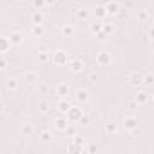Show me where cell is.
<instances>
[{"label":"cell","mask_w":154,"mask_h":154,"mask_svg":"<svg viewBox=\"0 0 154 154\" xmlns=\"http://www.w3.org/2000/svg\"><path fill=\"white\" fill-rule=\"evenodd\" d=\"M116 2H122V0H116Z\"/></svg>","instance_id":"obj_36"},{"label":"cell","mask_w":154,"mask_h":154,"mask_svg":"<svg viewBox=\"0 0 154 154\" xmlns=\"http://www.w3.org/2000/svg\"><path fill=\"white\" fill-rule=\"evenodd\" d=\"M78 123L87 125V123H89V116H87V114H82V116H80V120H78Z\"/></svg>","instance_id":"obj_27"},{"label":"cell","mask_w":154,"mask_h":154,"mask_svg":"<svg viewBox=\"0 0 154 154\" xmlns=\"http://www.w3.org/2000/svg\"><path fill=\"white\" fill-rule=\"evenodd\" d=\"M22 33L20 31H13L11 35H9V42H11V45H18V44H22Z\"/></svg>","instance_id":"obj_10"},{"label":"cell","mask_w":154,"mask_h":154,"mask_svg":"<svg viewBox=\"0 0 154 154\" xmlns=\"http://www.w3.org/2000/svg\"><path fill=\"white\" fill-rule=\"evenodd\" d=\"M42 138H44V140H51V136H49V132H47V131H44V132H42Z\"/></svg>","instance_id":"obj_33"},{"label":"cell","mask_w":154,"mask_h":154,"mask_svg":"<svg viewBox=\"0 0 154 154\" xmlns=\"http://www.w3.org/2000/svg\"><path fill=\"white\" fill-rule=\"evenodd\" d=\"M94 13H96V15H98V17H100V18H103V17H105V15H107V13H105V8H103V6H98V8H96V11H94Z\"/></svg>","instance_id":"obj_24"},{"label":"cell","mask_w":154,"mask_h":154,"mask_svg":"<svg viewBox=\"0 0 154 154\" xmlns=\"http://www.w3.org/2000/svg\"><path fill=\"white\" fill-rule=\"evenodd\" d=\"M22 132H24L26 136H31V134H33V125H31V123H24Z\"/></svg>","instance_id":"obj_20"},{"label":"cell","mask_w":154,"mask_h":154,"mask_svg":"<svg viewBox=\"0 0 154 154\" xmlns=\"http://www.w3.org/2000/svg\"><path fill=\"white\" fill-rule=\"evenodd\" d=\"M56 93H58L60 98H67L69 96V85L67 84H58L56 85Z\"/></svg>","instance_id":"obj_11"},{"label":"cell","mask_w":154,"mask_h":154,"mask_svg":"<svg viewBox=\"0 0 154 154\" xmlns=\"http://www.w3.org/2000/svg\"><path fill=\"white\" fill-rule=\"evenodd\" d=\"M87 17H89V13L85 9H78V11H76V18H78V20H85Z\"/></svg>","instance_id":"obj_21"},{"label":"cell","mask_w":154,"mask_h":154,"mask_svg":"<svg viewBox=\"0 0 154 154\" xmlns=\"http://www.w3.org/2000/svg\"><path fill=\"white\" fill-rule=\"evenodd\" d=\"M143 84H147V85H150V84H152V74L143 76Z\"/></svg>","instance_id":"obj_28"},{"label":"cell","mask_w":154,"mask_h":154,"mask_svg":"<svg viewBox=\"0 0 154 154\" xmlns=\"http://www.w3.org/2000/svg\"><path fill=\"white\" fill-rule=\"evenodd\" d=\"M47 60H49V54H47V53H42V54H40V62L44 63V62H47Z\"/></svg>","instance_id":"obj_30"},{"label":"cell","mask_w":154,"mask_h":154,"mask_svg":"<svg viewBox=\"0 0 154 154\" xmlns=\"http://www.w3.org/2000/svg\"><path fill=\"white\" fill-rule=\"evenodd\" d=\"M82 114H84V111H82L80 107H76V105H71V107H69V111L65 112V116H67V120H69V122H78Z\"/></svg>","instance_id":"obj_1"},{"label":"cell","mask_w":154,"mask_h":154,"mask_svg":"<svg viewBox=\"0 0 154 154\" xmlns=\"http://www.w3.org/2000/svg\"><path fill=\"white\" fill-rule=\"evenodd\" d=\"M72 35H74V27L72 26H62V36L71 38Z\"/></svg>","instance_id":"obj_16"},{"label":"cell","mask_w":154,"mask_h":154,"mask_svg":"<svg viewBox=\"0 0 154 154\" xmlns=\"http://www.w3.org/2000/svg\"><path fill=\"white\" fill-rule=\"evenodd\" d=\"M9 45H11V42H9V38H4V36H0V53H6L8 49H9Z\"/></svg>","instance_id":"obj_15"},{"label":"cell","mask_w":154,"mask_h":154,"mask_svg":"<svg viewBox=\"0 0 154 154\" xmlns=\"http://www.w3.org/2000/svg\"><path fill=\"white\" fill-rule=\"evenodd\" d=\"M54 2H56V0H45V4H47V6H51V4H54Z\"/></svg>","instance_id":"obj_35"},{"label":"cell","mask_w":154,"mask_h":154,"mask_svg":"<svg viewBox=\"0 0 154 154\" xmlns=\"http://www.w3.org/2000/svg\"><path fill=\"white\" fill-rule=\"evenodd\" d=\"M105 131H107L109 134H116V131H118V129H116V125H114V123H109V125L105 127Z\"/></svg>","instance_id":"obj_25"},{"label":"cell","mask_w":154,"mask_h":154,"mask_svg":"<svg viewBox=\"0 0 154 154\" xmlns=\"http://www.w3.org/2000/svg\"><path fill=\"white\" fill-rule=\"evenodd\" d=\"M33 6L40 9V8H44V6H45V0H33Z\"/></svg>","instance_id":"obj_26"},{"label":"cell","mask_w":154,"mask_h":154,"mask_svg":"<svg viewBox=\"0 0 154 154\" xmlns=\"http://www.w3.org/2000/svg\"><path fill=\"white\" fill-rule=\"evenodd\" d=\"M31 20H33V24H44V15L40 11H36V13H33Z\"/></svg>","instance_id":"obj_18"},{"label":"cell","mask_w":154,"mask_h":154,"mask_svg":"<svg viewBox=\"0 0 154 154\" xmlns=\"http://www.w3.org/2000/svg\"><path fill=\"white\" fill-rule=\"evenodd\" d=\"M69 107H71L69 100H67V98H60V102H58V111H60L62 114H65V112L69 111Z\"/></svg>","instance_id":"obj_13"},{"label":"cell","mask_w":154,"mask_h":154,"mask_svg":"<svg viewBox=\"0 0 154 154\" xmlns=\"http://www.w3.org/2000/svg\"><path fill=\"white\" fill-rule=\"evenodd\" d=\"M103 8H105V13H107V15H116V13L120 11V6H118V2H116V0H114V2H109V4H105Z\"/></svg>","instance_id":"obj_7"},{"label":"cell","mask_w":154,"mask_h":154,"mask_svg":"<svg viewBox=\"0 0 154 154\" xmlns=\"http://www.w3.org/2000/svg\"><path fill=\"white\" fill-rule=\"evenodd\" d=\"M147 17H149L147 13H140V15H138V18H140V20H147Z\"/></svg>","instance_id":"obj_32"},{"label":"cell","mask_w":154,"mask_h":154,"mask_svg":"<svg viewBox=\"0 0 154 154\" xmlns=\"http://www.w3.org/2000/svg\"><path fill=\"white\" fill-rule=\"evenodd\" d=\"M38 109H40V112H47V109H49V103H47L45 100H40V102H38Z\"/></svg>","instance_id":"obj_23"},{"label":"cell","mask_w":154,"mask_h":154,"mask_svg":"<svg viewBox=\"0 0 154 154\" xmlns=\"http://www.w3.org/2000/svg\"><path fill=\"white\" fill-rule=\"evenodd\" d=\"M8 89H11V91H17V89H18V80H17V78H9Z\"/></svg>","instance_id":"obj_19"},{"label":"cell","mask_w":154,"mask_h":154,"mask_svg":"<svg viewBox=\"0 0 154 154\" xmlns=\"http://www.w3.org/2000/svg\"><path fill=\"white\" fill-rule=\"evenodd\" d=\"M129 82H131L132 85H141V84H143V74H141V72H132V74L129 76Z\"/></svg>","instance_id":"obj_9"},{"label":"cell","mask_w":154,"mask_h":154,"mask_svg":"<svg viewBox=\"0 0 154 154\" xmlns=\"http://www.w3.org/2000/svg\"><path fill=\"white\" fill-rule=\"evenodd\" d=\"M53 62L58 63V65L67 63V62H69V54H67L65 51H56V53H53Z\"/></svg>","instance_id":"obj_3"},{"label":"cell","mask_w":154,"mask_h":154,"mask_svg":"<svg viewBox=\"0 0 154 154\" xmlns=\"http://www.w3.org/2000/svg\"><path fill=\"white\" fill-rule=\"evenodd\" d=\"M102 27L105 29V33H111L112 31V26H109V24H102Z\"/></svg>","instance_id":"obj_31"},{"label":"cell","mask_w":154,"mask_h":154,"mask_svg":"<svg viewBox=\"0 0 154 154\" xmlns=\"http://www.w3.org/2000/svg\"><path fill=\"white\" fill-rule=\"evenodd\" d=\"M24 82H29V84L36 82V72H35V71H27V72L24 74Z\"/></svg>","instance_id":"obj_17"},{"label":"cell","mask_w":154,"mask_h":154,"mask_svg":"<svg viewBox=\"0 0 154 154\" xmlns=\"http://www.w3.org/2000/svg\"><path fill=\"white\" fill-rule=\"evenodd\" d=\"M4 65H6V60H2V58H0V69H2Z\"/></svg>","instance_id":"obj_34"},{"label":"cell","mask_w":154,"mask_h":154,"mask_svg":"<svg viewBox=\"0 0 154 154\" xmlns=\"http://www.w3.org/2000/svg\"><path fill=\"white\" fill-rule=\"evenodd\" d=\"M72 141H74V143H78V145H84V138H82V136H74Z\"/></svg>","instance_id":"obj_29"},{"label":"cell","mask_w":154,"mask_h":154,"mask_svg":"<svg viewBox=\"0 0 154 154\" xmlns=\"http://www.w3.org/2000/svg\"><path fill=\"white\" fill-rule=\"evenodd\" d=\"M134 102H136L138 105H145V103H152V98H150L147 93H141V91H140V93L134 94Z\"/></svg>","instance_id":"obj_4"},{"label":"cell","mask_w":154,"mask_h":154,"mask_svg":"<svg viewBox=\"0 0 154 154\" xmlns=\"http://www.w3.org/2000/svg\"><path fill=\"white\" fill-rule=\"evenodd\" d=\"M136 125H138V120H136L134 116H127V118L123 120V127H125L127 131H132V129H136Z\"/></svg>","instance_id":"obj_8"},{"label":"cell","mask_w":154,"mask_h":154,"mask_svg":"<svg viewBox=\"0 0 154 154\" xmlns=\"http://www.w3.org/2000/svg\"><path fill=\"white\" fill-rule=\"evenodd\" d=\"M67 125H69V120H67V116H56L54 118V129L56 131H65L67 129Z\"/></svg>","instance_id":"obj_5"},{"label":"cell","mask_w":154,"mask_h":154,"mask_svg":"<svg viewBox=\"0 0 154 154\" xmlns=\"http://www.w3.org/2000/svg\"><path fill=\"white\" fill-rule=\"evenodd\" d=\"M96 63H98V65H107V63H111V54L105 53V51L98 53V54H96Z\"/></svg>","instance_id":"obj_6"},{"label":"cell","mask_w":154,"mask_h":154,"mask_svg":"<svg viewBox=\"0 0 154 154\" xmlns=\"http://www.w3.org/2000/svg\"><path fill=\"white\" fill-rule=\"evenodd\" d=\"M44 26L42 24H33V27H31V35L33 36H38V38H42L44 36Z\"/></svg>","instance_id":"obj_12"},{"label":"cell","mask_w":154,"mask_h":154,"mask_svg":"<svg viewBox=\"0 0 154 154\" xmlns=\"http://www.w3.org/2000/svg\"><path fill=\"white\" fill-rule=\"evenodd\" d=\"M87 100H89V93H87L85 89L76 91V102H82V103H85Z\"/></svg>","instance_id":"obj_14"},{"label":"cell","mask_w":154,"mask_h":154,"mask_svg":"<svg viewBox=\"0 0 154 154\" xmlns=\"http://www.w3.org/2000/svg\"><path fill=\"white\" fill-rule=\"evenodd\" d=\"M84 62L80 60V58H72L71 60V63H69V71L72 72V74H78V72H82L84 71Z\"/></svg>","instance_id":"obj_2"},{"label":"cell","mask_w":154,"mask_h":154,"mask_svg":"<svg viewBox=\"0 0 154 154\" xmlns=\"http://www.w3.org/2000/svg\"><path fill=\"white\" fill-rule=\"evenodd\" d=\"M102 31V22H94V24H91V33H100Z\"/></svg>","instance_id":"obj_22"}]
</instances>
